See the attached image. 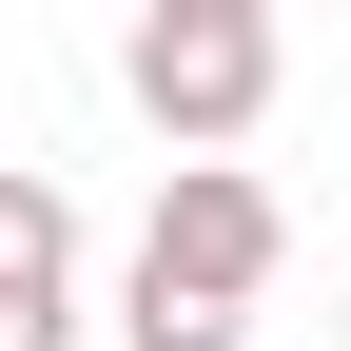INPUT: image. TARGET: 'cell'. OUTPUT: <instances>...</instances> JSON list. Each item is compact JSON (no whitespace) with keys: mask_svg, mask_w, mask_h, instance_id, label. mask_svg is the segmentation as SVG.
Instances as JSON below:
<instances>
[{"mask_svg":"<svg viewBox=\"0 0 351 351\" xmlns=\"http://www.w3.org/2000/svg\"><path fill=\"white\" fill-rule=\"evenodd\" d=\"M274 20H215V0H137V39H117V98L156 117L176 156H234L254 117H274Z\"/></svg>","mask_w":351,"mask_h":351,"instance_id":"1","label":"cell"},{"mask_svg":"<svg viewBox=\"0 0 351 351\" xmlns=\"http://www.w3.org/2000/svg\"><path fill=\"white\" fill-rule=\"evenodd\" d=\"M274 254H293V215H274V176H254V156H176V176H156V234H137L156 293L254 313V293H274Z\"/></svg>","mask_w":351,"mask_h":351,"instance_id":"2","label":"cell"},{"mask_svg":"<svg viewBox=\"0 0 351 351\" xmlns=\"http://www.w3.org/2000/svg\"><path fill=\"white\" fill-rule=\"evenodd\" d=\"M0 293H78V195L39 156H0Z\"/></svg>","mask_w":351,"mask_h":351,"instance_id":"3","label":"cell"},{"mask_svg":"<svg viewBox=\"0 0 351 351\" xmlns=\"http://www.w3.org/2000/svg\"><path fill=\"white\" fill-rule=\"evenodd\" d=\"M117 351H254V313H215V293H117Z\"/></svg>","mask_w":351,"mask_h":351,"instance_id":"4","label":"cell"},{"mask_svg":"<svg viewBox=\"0 0 351 351\" xmlns=\"http://www.w3.org/2000/svg\"><path fill=\"white\" fill-rule=\"evenodd\" d=\"M0 351H78V293H0Z\"/></svg>","mask_w":351,"mask_h":351,"instance_id":"5","label":"cell"},{"mask_svg":"<svg viewBox=\"0 0 351 351\" xmlns=\"http://www.w3.org/2000/svg\"><path fill=\"white\" fill-rule=\"evenodd\" d=\"M215 20H274V0H215Z\"/></svg>","mask_w":351,"mask_h":351,"instance_id":"6","label":"cell"}]
</instances>
